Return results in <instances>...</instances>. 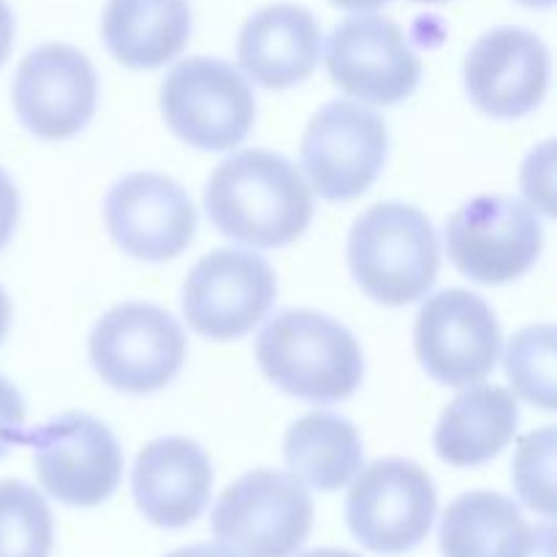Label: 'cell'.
Returning a JSON list of instances; mask_svg holds the SVG:
<instances>
[{"label": "cell", "mask_w": 557, "mask_h": 557, "mask_svg": "<svg viewBox=\"0 0 557 557\" xmlns=\"http://www.w3.org/2000/svg\"><path fill=\"white\" fill-rule=\"evenodd\" d=\"M205 207L223 237L270 250L308 232L313 190L299 169L277 152L243 150L212 172Z\"/></svg>", "instance_id": "obj_1"}, {"label": "cell", "mask_w": 557, "mask_h": 557, "mask_svg": "<svg viewBox=\"0 0 557 557\" xmlns=\"http://www.w3.org/2000/svg\"><path fill=\"white\" fill-rule=\"evenodd\" d=\"M256 362L277 389L315 406L348 400L364 375L357 337L319 310H283L267 321Z\"/></svg>", "instance_id": "obj_2"}, {"label": "cell", "mask_w": 557, "mask_h": 557, "mask_svg": "<svg viewBox=\"0 0 557 557\" xmlns=\"http://www.w3.org/2000/svg\"><path fill=\"white\" fill-rule=\"evenodd\" d=\"M348 264L370 299L392 308L417 302L433 288L441 248L430 218L403 201L373 205L354 221Z\"/></svg>", "instance_id": "obj_3"}, {"label": "cell", "mask_w": 557, "mask_h": 557, "mask_svg": "<svg viewBox=\"0 0 557 557\" xmlns=\"http://www.w3.org/2000/svg\"><path fill=\"white\" fill-rule=\"evenodd\" d=\"M313 528V500L294 473L259 468L223 490L212 509L218 544L237 557H292Z\"/></svg>", "instance_id": "obj_4"}, {"label": "cell", "mask_w": 557, "mask_h": 557, "mask_svg": "<svg viewBox=\"0 0 557 557\" xmlns=\"http://www.w3.org/2000/svg\"><path fill=\"white\" fill-rule=\"evenodd\" d=\"M161 112L185 145L223 152L243 145L250 134L256 98L245 76L226 60L188 58L163 79Z\"/></svg>", "instance_id": "obj_5"}, {"label": "cell", "mask_w": 557, "mask_h": 557, "mask_svg": "<svg viewBox=\"0 0 557 557\" xmlns=\"http://www.w3.org/2000/svg\"><path fill=\"white\" fill-rule=\"evenodd\" d=\"M90 362L114 389L150 395L177 379L185 362V332L158 305H114L92 326Z\"/></svg>", "instance_id": "obj_6"}, {"label": "cell", "mask_w": 557, "mask_h": 557, "mask_svg": "<svg viewBox=\"0 0 557 557\" xmlns=\"http://www.w3.org/2000/svg\"><path fill=\"white\" fill-rule=\"evenodd\" d=\"M22 446L33 451L41 487L60 504L101 506L123 479V449L112 430L90 413H60L25 430Z\"/></svg>", "instance_id": "obj_7"}, {"label": "cell", "mask_w": 557, "mask_h": 557, "mask_svg": "<svg viewBox=\"0 0 557 557\" xmlns=\"http://www.w3.org/2000/svg\"><path fill=\"white\" fill-rule=\"evenodd\" d=\"M346 498V522L364 549L403 555L419 547L433 528L438 495L424 468L386 457L359 471Z\"/></svg>", "instance_id": "obj_8"}, {"label": "cell", "mask_w": 557, "mask_h": 557, "mask_svg": "<svg viewBox=\"0 0 557 557\" xmlns=\"http://www.w3.org/2000/svg\"><path fill=\"white\" fill-rule=\"evenodd\" d=\"M544 248V228L533 207L509 196L484 194L466 201L446 221V250L457 270L484 286L525 275Z\"/></svg>", "instance_id": "obj_9"}, {"label": "cell", "mask_w": 557, "mask_h": 557, "mask_svg": "<svg viewBox=\"0 0 557 557\" xmlns=\"http://www.w3.org/2000/svg\"><path fill=\"white\" fill-rule=\"evenodd\" d=\"M389 152L386 123L357 101H330L302 136V169L326 201H351L379 180Z\"/></svg>", "instance_id": "obj_10"}, {"label": "cell", "mask_w": 557, "mask_h": 557, "mask_svg": "<svg viewBox=\"0 0 557 557\" xmlns=\"http://www.w3.org/2000/svg\"><path fill=\"white\" fill-rule=\"evenodd\" d=\"M413 343L430 379L466 389L487 379L498 364L500 326L479 294L446 288L419 308Z\"/></svg>", "instance_id": "obj_11"}, {"label": "cell", "mask_w": 557, "mask_h": 557, "mask_svg": "<svg viewBox=\"0 0 557 557\" xmlns=\"http://www.w3.org/2000/svg\"><path fill=\"white\" fill-rule=\"evenodd\" d=\"M272 267L250 250L221 248L196 261L183 286V313L207 341L245 337L275 302Z\"/></svg>", "instance_id": "obj_12"}, {"label": "cell", "mask_w": 557, "mask_h": 557, "mask_svg": "<svg viewBox=\"0 0 557 557\" xmlns=\"http://www.w3.org/2000/svg\"><path fill=\"white\" fill-rule=\"evenodd\" d=\"M326 71L343 92L379 107L406 101L422 79V63L400 25L373 11L348 16L330 33Z\"/></svg>", "instance_id": "obj_13"}, {"label": "cell", "mask_w": 557, "mask_h": 557, "mask_svg": "<svg viewBox=\"0 0 557 557\" xmlns=\"http://www.w3.org/2000/svg\"><path fill=\"white\" fill-rule=\"evenodd\" d=\"M11 98L20 123L36 139L65 141L96 114V69L76 47L41 44L30 49L16 69Z\"/></svg>", "instance_id": "obj_14"}, {"label": "cell", "mask_w": 557, "mask_h": 557, "mask_svg": "<svg viewBox=\"0 0 557 557\" xmlns=\"http://www.w3.org/2000/svg\"><path fill=\"white\" fill-rule=\"evenodd\" d=\"M103 223L123 253L141 261H169L196 234V207L188 190L158 172H134L109 188Z\"/></svg>", "instance_id": "obj_15"}, {"label": "cell", "mask_w": 557, "mask_h": 557, "mask_svg": "<svg viewBox=\"0 0 557 557\" xmlns=\"http://www.w3.org/2000/svg\"><path fill=\"white\" fill-rule=\"evenodd\" d=\"M466 92L495 120L531 114L547 96L549 52L525 27H495L476 38L462 69Z\"/></svg>", "instance_id": "obj_16"}, {"label": "cell", "mask_w": 557, "mask_h": 557, "mask_svg": "<svg viewBox=\"0 0 557 557\" xmlns=\"http://www.w3.org/2000/svg\"><path fill=\"white\" fill-rule=\"evenodd\" d=\"M131 487L136 506L152 525L177 531L199 520L210 504V457L183 435L156 438L136 457Z\"/></svg>", "instance_id": "obj_17"}, {"label": "cell", "mask_w": 557, "mask_h": 557, "mask_svg": "<svg viewBox=\"0 0 557 557\" xmlns=\"http://www.w3.org/2000/svg\"><path fill=\"white\" fill-rule=\"evenodd\" d=\"M319 58L321 27L302 5H264L250 14L239 30V65L267 90H286L305 82L319 65Z\"/></svg>", "instance_id": "obj_18"}, {"label": "cell", "mask_w": 557, "mask_h": 557, "mask_svg": "<svg viewBox=\"0 0 557 557\" xmlns=\"http://www.w3.org/2000/svg\"><path fill=\"white\" fill-rule=\"evenodd\" d=\"M520 408L504 386H466L441 413L435 428V451L455 468L484 466L515 441Z\"/></svg>", "instance_id": "obj_19"}, {"label": "cell", "mask_w": 557, "mask_h": 557, "mask_svg": "<svg viewBox=\"0 0 557 557\" xmlns=\"http://www.w3.org/2000/svg\"><path fill=\"white\" fill-rule=\"evenodd\" d=\"M194 27L188 0H109L101 36L128 69H161L185 49Z\"/></svg>", "instance_id": "obj_20"}, {"label": "cell", "mask_w": 557, "mask_h": 557, "mask_svg": "<svg viewBox=\"0 0 557 557\" xmlns=\"http://www.w3.org/2000/svg\"><path fill=\"white\" fill-rule=\"evenodd\" d=\"M520 506L506 495L466 493L451 500L441 520L444 557H520L531 542Z\"/></svg>", "instance_id": "obj_21"}, {"label": "cell", "mask_w": 557, "mask_h": 557, "mask_svg": "<svg viewBox=\"0 0 557 557\" xmlns=\"http://www.w3.org/2000/svg\"><path fill=\"white\" fill-rule=\"evenodd\" d=\"M286 462L294 476L321 493L341 490L362 471L364 449L357 428L332 411H310L286 430Z\"/></svg>", "instance_id": "obj_22"}, {"label": "cell", "mask_w": 557, "mask_h": 557, "mask_svg": "<svg viewBox=\"0 0 557 557\" xmlns=\"http://www.w3.org/2000/svg\"><path fill=\"white\" fill-rule=\"evenodd\" d=\"M54 522L47 500L30 484L0 482V557H49Z\"/></svg>", "instance_id": "obj_23"}, {"label": "cell", "mask_w": 557, "mask_h": 557, "mask_svg": "<svg viewBox=\"0 0 557 557\" xmlns=\"http://www.w3.org/2000/svg\"><path fill=\"white\" fill-rule=\"evenodd\" d=\"M555 326L533 324L517 332L506 348V375L517 395L542 411H555L557 357Z\"/></svg>", "instance_id": "obj_24"}, {"label": "cell", "mask_w": 557, "mask_h": 557, "mask_svg": "<svg viewBox=\"0 0 557 557\" xmlns=\"http://www.w3.org/2000/svg\"><path fill=\"white\" fill-rule=\"evenodd\" d=\"M511 482L528 509L555 515V428L525 435L511 462Z\"/></svg>", "instance_id": "obj_25"}, {"label": "cell", "mask_w": 557, "mask_h": 557, "mask_svg": "<svg viewBox=\"0 0 557 557\" xmlns=\"http://www.w3.org/2000/svg\"><path fill=\"white\" fill-rule=\"evenodd\" d=\"M553 141L531 152L525 169H522V185L525 196L544 212L553 215Z\"/></svg>", "instance_id": "obj_26"}, {"label": "cell", "mask_w": 557, "mask_h": 557, "mask_svg": "<svg viewBox=\"0 0 557 557\" xmlns=\"http://www.w3.org/2000/svg\"><path fill=\"white\" fill-rule=\"evenodd\" d=\"M25 435V400L9 379L0 375V457L9 455L11 446H22Z\"/></svg>", "instance_id": "obj_27"}, {"label": "cell", "mask_w": 557, "mask_h": 557, "mask_svg": "<svg viewBox=\"0 0 557 557\" xmlns=\"http://www.w3.org/2000/svg\"><path fill=\"white\" fill-rule=\"evenodd\" d=\"M16 223H20V190L5 169H0V250L9 245Z\"/></svg>", "instance_id": "obj_28"}, {"label": "cell", "mask_w": 557, "mask_h": 557, "mask_svg": "<svg viewBox=\"0 0 557 557\" xmlns=\"http://www.w3.org/2000/svg\"><path fill=\"white\" fill-rule=\"evenodd\" d=\"M520 557H555V528L553 522L533 525L531 542Z\"/></svg>", "instance_id": "obj_29"}, {"label": "cell", "mask_w": 557, "mask_h": 557, "mask_svg": "<svg viewBox=\"0 0 557 557\" xmlns=\"http://www.w3.org/2000/svg\"><path fill=\"white\" fill-rule=\"evenodd\" d=\"M14 33H16V22H14V11L5 0H0V65L9 60L11 47H14Z\"/></svg>", "instance_id": "obj_30"}, {"label": "cell", "mask_w": 557, "mask_h": 557, "mask_svg": "<svg viewBox=\"0 0 557 557\" xmlns=\"http://www.w3.org/2000/svg\"><path fill=\"white\" fill-rule=\"evenodd\" d=\"M166 557H237L223 544H194V547H183L177 553H169Z\"/></svg>", "instance_id": "obj_31"}, {"label": "cell", "mask_w": 557, "mask_h": 557, "mask_svg": "<svg viewBox=\"0 0 557 557\" xmlns=\"http://www.w3.org/2000/svg\"><path fill=\"white\" fill-rule=\"evenodd\" d=\"M330 3H335L337 9L343 11H354V14H368V11H375L381 9V5H386L389 0H330Z\"/></svg>", "instance_id": "obj_32"}, {"label": "cell", "mask_w": 557, "mask_h": 557, "mask_svg": "<svg viewBox=\"0 0 557 557\" xmlns=\"http://www.w3.org/2000/svg\"><path fill=\"white\" fill-rule=\"evenodd\" d=\"M9 326H11V299L9 294L3 292V286H0V343H3L5 335H9Z\"/></svg>", "instance_id": "obj_33"}, {"label": "cell", "mask_w": 557, "mask_h": 557, "mask_svg": "<svg viewBox=\"0 0 557 557\" xmlns=\"http://www.w3.org/2000/svg\"><path fill=\"white\" fill-rule=\"evenodd\" d=\"M297 557H359L354 553H348V549H332V547H324V549H310V553H302Z\"/></svg>", "instance_id": "obj_34"}, {"label": "cell", "mask_w": 557, "mask_h": 557, "mask_svg": "<svg viewBox=\"0 0 557 557\" xmlns=\"http://www.w3.org/2000/svg\"><path fill=\"white\" fill-rule=\"evenodd\" d=\"M520 5H528V9H549L555 0H517Z\"/></svg>", "instance_id": "obj_35"}, {"label": "cell", "mask_w": 557, "mask_h": 557, "mask_svg": "<svg viewBox=\"0 0 557 557\" xmlns=\"http://www.w3.org/2000/svg\"><path fill=\"white\" fill-rule=\"evenodd\" d=\"M417 3H444V0H417Z\"/></svg>", "instance_id": "obj_36"}]
</instances>
